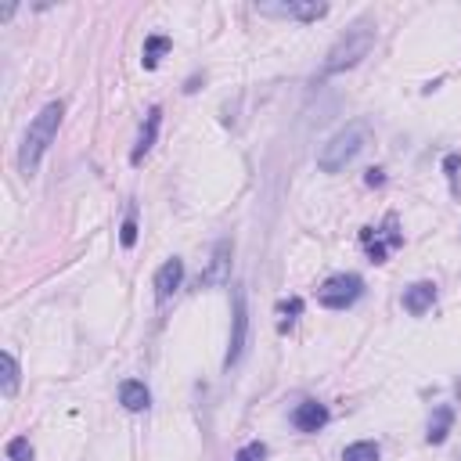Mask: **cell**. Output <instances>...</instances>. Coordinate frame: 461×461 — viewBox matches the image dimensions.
Wrapping results in <instances>:
<instances>
[{"label":"cell","instance_id":"8fae6325","mask_svg":"<svg viewBox=\"0 0 461 461\" xmlns=\"http://www.w3.org/2000/svg\"><path fill=\"white\" fill-rule=\"evenodd\" d=\"M158 122H162V108H151V112L144 115V126H140V133H137V144H133V151H130V162H133V166H140V162H144V155L155 148V137H158Z\"/></svg>","mask_w":461,"mask_h":461},{"label":"cell","instance_id":"7c38bea8","mask_svg":"<svg viewBox=\"0 0 461 461\" xmlns=\"http://www.w3.org/2000/svg\"><path fill=\"white\" fill-rule=\"evenodd\" d=\"M432 303H436V285H432V281H414V285L403 292V310H407L411 317L429 313Z\"/></svg>","mask_w":461,"mask_h":461},{"label":"cell","instance_id":"9a60e30c","mask_svg":"<svg viewBox=\"0 0 461 461\" xmlns=\"http://www.w3.org/2000/svg\"><path fill=\"white\" fill-rule=\"evenodd\" d=\"M166 50H169V36H148V40H144V54H140L144 68H155Z\"/></svg>","mask_w":461,"mask_h":461},{"label":"cell","instance_id":"5bb4252c","mask_svg":"<svg viewBox=\"0 0 461 461\" xmlns=\"http://www.w3.org/2000/svg\"><path fill=\"white\" fill-rule=\"evenodd\" d=\"M450 425H454V407H450V403H439V407L432 411V418H429L425 439H429V443H443V439L450 436Z\"/></svg>","mask_w":461,"mask_h":461},{"label":"cell","instance_id":"8992f818","mask_svg":"<svg viewBox=\"0 0 461 461\" xmlns=\"http://www.w3.org/2000/svg\"><path fill=\"white\" fill-rule=\"evenodd\" d=\"M360 241L367 245L371 263H385V256H389L393 249H400V241H403V234L396 230V216L389 212V216H385V227H364V230H360Z\"/></svg>","mask_w":461,"mask_h":461},{"label":"cell","instance_id":"7402d4cb","mask_svg":"<svg viewBox=\"0 0 461 461\" xmlns=\"http://www.w3.org/2000/svg\"><path fill=\"white\" fill-rule=\"evenodd\" d=\"M457 162H461L457 155H447V158H443V169H447V180H450L454 191H457Z\"/></svg>","mask_w":461,"mask_h":461},{"label":"cell","instance_id":"ba28073f","mask_svg":"<svg viewBox=\"0 0 461 461\" xmlns=\"http://www.w3.org/2000/svg\"><path fill=\"white\" fill-rule=\"evenodd\" d=\"M259 14H274V18H295V22H317L328 14V4L317 0H281V4H256Z\"/></svg>","mask_w":461,"mask_h":461},{"label":"cell","instance_id":"277c9868","mask_svg":"<svg viewBox=\"0 0 461 461\" xmlns=\"http://www.w3.org/2000/svg\"><path fill=\"white\" fill-rule=\"evenodd\" d=\"M364 295V281L357 274H331L321 288H317V303L328 310H346Z\"/></svg>","mask_w":461,"mask_h":461},{"label":"cell","instance_id":"44dd1931","mask_svg":"<svg viewBox=\"0 0 461 461\" xmlns=\"http://www.w3.org/2000/svg\"><path fill=\"white\" fill-rule=\"evenodd\" d=\"M299 310H303V299H288V303H281V313H288V321L281 324V331H285V328H292V321H295V313H299Z\"/></svg>","mask_w":461,"mask_h":461},{"label":"cell","instance_id":"7a4b0ae2","mask_svg":"<svg viewBox=\"0 0 461 461\" xmlns=\"http://www.w3.org/2000/svg\"><path fill=\"white\" fill-rule=\"evenodd\" d=\"M364 144H367V122H364V119L346 122L342 130H335V133L321 144V151H317V169H321V173H339V169H346V166L364 151Z\"/></svg>","mask_w":461,"mask_h":461},{"label":"cell","instance_id":"5b68a950","mask_svg":"<svg viewBox=\"0 0 461 461\" xmlns=\"http://www.w3.org/2000/svg\"><path fill=\"white\" fill-rule=\"evenodd\" d=\"M230 303H234V313H230V339H227V357H223V367L230 371L241 353H245V342H249V306H245V288L241 285H230Z\"/></svg>","mask_w":461,"mask_h":461},{"label":"cell","instance_id":"603a6c76","mask_svg":"<svg viewBox=\"0 0 461 461\" xmlns=\"http://www.w3.org/2000/svg\"><path fill=\"white\" fill-rule=\"evenodd\" d=\"M382 180H385V176H382V169H367V184H371V187H378Z\"/></svg>","mask_w":461,"mask_h":461},{"label":"cell","instance_id":"9c48e42d","mask_svg":"<svg viewBox=\"0 0 461 461\" xmlns=\"http://www.w3.org/2000/svg\"><path fill=\"white\" fill-rule=\"evenodd\" d=\"M328 407L324 403H317V400H303V403H295V411H292V425L299 429V432H321L324 425H328Z\"/></svg>","mask_w":461,"mask_h":461},{"label":"cell","instance_id":"6da1fadb","mask_svg":"<svg viewBox=\"0 0 461 461\" xmlns=\"http://www.w3.org/2000/svg\"><path fill=\"white\" fill-rule=\"evenodd\" d=\"M61 115H65V104L61 101H50L36 112V119L29 122L25 137H22V148H18V169L22 176H32L47 155V148L54 144L58 137V126H61Z\"/></svg>","mask_w":461,"mask_h":461},{"label":"cell","instance_id":"d6986e66","mask_svg":"<svg viewBox=\"0 0 461 461\" xmlns=\"http://www.w3.org/2000/svg\"><path fill=\"white\" fill-rule=\"evenodd\" d=\"M7 461H32V447H29L25 436H14L7 443Z\"/></svg>","mask_w":461,"mask_h":461},{"label":"cell","instance_id":"3957f363","mask_svg":"<svg viewBox=\"0 0 461 461\" xmlns=\"http://www.w3.org/2000/svg\"><path fill=\"white\" fill-rule=\"evenodd\" d=\"M371 47H375V25H371V22H357V25H349V29L331 43V50L324 54L321 79H324V76H335V72L353 68L360 58H367V50H371Z\"/></svg>","mask_w":461,"mask_h":461},{"label":"cell","instance_id":"2e32d148","mask_svg":"<svg viewBox=\"0 0 461 461\" xmlns=\"http://www.w3.org/2000/svg\"><path fill=\"white\" fill-rule=\"evenodd\" d=\"M0 367H4V385H0V389H4V396L11 400V396L18 393V360H14V353L4 349V353H0Z\"/></svg>","mask_w":461,"mask_h":461},{"label":"cell","instance_id":"4fadbf2b","mask_svg":"<svg viewBox=\"0 0 461 461\" xmlns=\"http://www.w3.org/2000/svg\"><path fill=\"white\" fill-rule=\"evenodd\" d=\"M119 403H122L126 411H148V403H151V393H148V385H144V382H137V378H126V382L119 385Z\"/></svg>","mask_w":461,"mask_h":461},{"label":"cell","instance_id":"ac0fdd59","mask_svg":"<svg viewBox=\"0 0 461 461\" xmlns=\"http://www.w3.org/2000/svg\"><path fill=\"white\" fill-rule=\"evenodd\" d=\"M119 241H122L126 249L137 241V205L126 209V220H122V227H119Z\"/></svg>","mask_w":461,"mask_h":461},{"label":"cell","instance_id":"ffe728a7","mask_svg":"<svg viewBox=\"0 0 461 461\" xmlns=\"http://www.w3.org/2000/svg\"><path fill=\"white\" fill-rule=\"evenodd\" d=\"M234 461H267V447H263L259 439H252V443H245V447L234 454Z\"/></svg>","mask_w":461,"mask_h":461},{"label":"cell","instance_id":"52a82bcc","mask_svg":"<svg viewBox=\"0 0 461 461\" xmlns=\"http://www.w3.org/2000/svg\"><path fill=\"white\" fill-rule=\"evenodd\" d=\"M230 256H234V245L230 238H220L209 252V263L205 270L198 274V288H220V285H230Z\"/></svg>","mask_w":461,"mask_h":461},{"label":"cell","instance_id":"e0dca14e","mask_svg":"<svg viewBox=\"0 0 461 461\" xmlns=\"http://www.w3.org/2000/svg\"><path fill=\"white\" fill-rule=\"evenodd\" d=\"M342 461H378V443L375 439H357L342 450Z\"/></svg>","mask_w":461,"mask_h":461},{"label":"cell","instance_id":"30bf717a","mask_svg":"<svg viewBox=\"0 0 461 461\" xmlns=\"http://www.w3.org/2000/svg\"><path fill=\"white\" fill-rule=\"evenodd\" d=\"M180 281H184V259H166L158 270H155V299L158 303H166L176 288H180Z\"/></svg>","mask_w":461,"mask_h":461}]
</instances>
